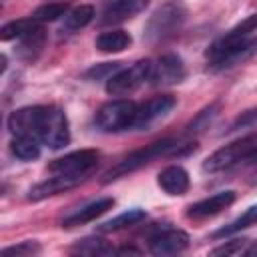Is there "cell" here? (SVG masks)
<instances>
[{
    "mask_svg": "<svg viewBox=\"0 0 257 257\" xmlns=\"http://www.w3.org/2000/svg\"><path fill=\"white\" fill-rule=\"evenodd\" d=\"M8 128L16 135H28L46 145L52 151H58L70 143V126L62 108L58 106H24L8 116Z\"/></svg>",
    "mask_w": 257,
    "mask_h": 257,
    "instance_id": "cell-1",
    "label": "cell"
},
{
    "mask_svg": "<svg viewBox=\"0 0 257 257\" xmlns=\"http://www.w3.org/2000/svg\"><path fill=\"white\" fill-rule=\"evenodd\" d=\"M195 149V143H181L179 139H173V137H167V139H161V141H155L151 145H145L143 149H137L133 153H128L124 159H120L116 165H112L106 173H104V183H110V181H116L145 165H149L151 161L159 159V157H167V155H179V153H189Z\"/></svg>",
    "mask_w": 257,
    "mask_h": 257,
    "instance_id": "cell-2",
    "label": "cell"
},
{
    "mask_svg": "<svg viewBox=\"0 0 257 257\" xmlns=\"http://www.w3.org/2000/svg\"><path fill=\"white\" fill-rule=\"evenodd\" d=\"M255 163H257V135H247L209 155L203 163V171L219 173L239 165H255Z\"/></svg>",
    "mask_w": 257,
    "mask_h": 257,
    "instance_id": "cell-3",
    "label": "cell"
},
{
    "mask_svg": "<svg viewBox=\"0 0 257 257\" xmlns=\"http://www.w3.org/2000/svg\"><path fill=\"white\" fill-rule=\"evenodd\" d=\"M255 54H257V36H245V38H239V40H221V38H217L207 50L209 68L215 70V72L233 68L237 64H243Z\"/></svg>",
    "mask_w": 257,
    "mask_h": 257,
    "instance_id": "cell-4",
    "label": "cell"
},
{
    "mask_svg": "<svg viewBox=\"0 0 257 257\" xmlns=\"http://www.w3.org/2000/svg\"><path fill=\"white\" fill-rule=\"evenodd\" d=\"M187 20V6L183 0H169L159 6L145 26V38L149 42H161L173 36Z\"/></svg>",
    "mask_w": 257,
    "mask_h": 257,
    "instance_id": "cell-5",
    "label": "cell"
},
{
    "mask_svg": "<svg viewBox=\"0 0 257 257\" xmlns=\"http://www.w3.org/2000/svg\"><path fill=\"white\" fill-rule=\"evenodd\" d=\"M135 112H137V104L133 100L116 98V100L104 102L94 112V124L104 133H120V131L133 128Z\"/></svg>",
    "mask_w": 257,
    "mask_h": 257,
    "instance_id": "cell-6",
    "label": "cell"
},
{
    "mask_svg": "<svg viewBox=\"0 0 257 257\" xmlns=\"http://www.w3.org/2000/svg\"><path fill=\"white\" fill-rule=\"evenodd\" d=\"M151 64L153 60H139L128 68H120L106 80V92L112 96H124L135 92L139 86L149 82L151 78Z\"/></svg>",
    "mask_w": 257,
    "mask_h": 257,
    "instance_id": "cell-7",
    "label": "cell"
},
{
    "mask_svg": "<svg viewBox=\"0 0 257 257\" xmlns=\"http://www.w3.org/2000/svg\"><path fill=\"white\" fill-rule=\"evenodd\" d=\"M98 161H100V153L96 149H80V151H72V153L48 163V171L52 175L88 177L92 173V169L98 165Z\"/></svg>",
    "mask_w": 257,
    "mask_h": 257,
    "instance_id": "cell-8",
    "label": "cell"
},
{
    "mask_svg": "<svg viewBox=\"0 0 257 257\" xmlns=\"http://www.w3.org/2000/svg\"><path fill=\"white\" fill-rule=\"evenodd\" d=\"M177 100L171 94H159L153 96L141 104H137V112H135V120H133V128L137 131H147L151 128L157 120L165 118L173 108H175Z\"/></svg>",
    "mask_w": 257,
    "mask_h": 257,
    "instance_id": "cell-9",
    "label": "cell"
},
{
    "mask_svg": "<svg viewBox=\"0 0 257 257\" xmlns=\"http://www.w3.org/2000/svg\"><path fill=\"white\" fill-rule=\"evenodd\" d=\"M187 70L177 54H163L151 64V78L149 82L155 86H169V84H179L185 80Z\"/></svg>",
    "mask_w": 257,
    "mask_h": 257,
    "instance_id": "cell-10",
    "label": "cell"
},
{
    "mask_svg": "<svg viewBox=\"0 0 257 257\" xmlns=\"http://www.w3.org/2000/svg\"><path fill=\"white\" fill-rule=\"evenodd\" d=\"M189 247V235L181 229H161L149 239V251L153 255H173Z\"/></svg>",
    "mask_w": 257,
    "mask_h": 257,
    "instance_id": "cell-11",
    "label": "cell"
},
{
    "mask_svg": "<svg viewBox=\"0 0 257 257\" xmlns=\"http://www.w3.org/2000/svg\"><path fill=\"white\" fill-rule=\"evenodd\" d=\"M86 177H78V175H54V177H48L46 181L34 185L30 191H28V201H42L46 197H52V195H58V193H64L76 185H80Z\"/></svg>",
    "mask_w": 257,
    "mask_h": 257,
    "instance_id": "cell-12",
    "label": "cell"
},
{
    "mask_svg": "<svg viewBox=\"0 0 257 257\" xmlns=\"http://www.w3.org/2000/svg\"><path fill=\"white\" fill-rule=\"evenodd\" d=\"M237 195L235 191H221V193H215L207 199H201L197 203H193L189 209H187V217L191 219H205V217H213L217 213H221L223 209L231 207L235 203Z\"/></svg>",
    "mask_w": 257,
    "mask_h": 257,
    "instance_id": "cell-13",
    "label": "cell"
},
{
    "mask_svg": "<svg viewBox=\"0 0 257 257\" xmlns=\"http://www.w3.org/2000/svg\"><path fill=\"white\" fill-rule=\"evenodd\" d=\"M114 207V199L112 197H102V199H96L72 213H68L64 219H62V227H78V225H84V223H90L94 219H98L100 215H104L108 209Z\"/></svg>",
    "mask_w": 257,
    "mask_h": 257,
    "instance_id": "cell-14",
    "label": "cell"
},
{
    "mask_svg": "<svg viewBox=\"0 0 257 257\" xmlns=\"http://www.w3.org/2000/svg\"><path fill=\"white\" fill-rule=\"evenodd\" d=\"M149 0H114L100 14V24H120L147 8Z\"/></svg>",
    "mask_w": 257,
    "mask_h": 257,
    "instance_id": "cell-15",
    "label": "cell"
},
{
    "mask_svg": "<svg viewBox=\"0 0 257 257\" xmlns=\"http://www.w3.org/2000/svg\"><path fill=\"white\" fill-rule=\"evenodd\" d=\"M157 185H159L167 195L177 197V195H185V193L189 191L191 181H189V173H187L181 165H169V167H165V169L159 173Z\"/></svg>",
    "mask_w": 257,
    "mask_h": 257,
    "instance_id": "cell-16",
    "label": "cell"
},
{
    "mask_svg": "<svg viewBox=\"0 0 257 257\" xmlns=\"http://www.w3.org/2000/svg\"><path fill=\"white\" fill-rule=\"evenodd\" d=\"M133 42L131 34L124 32V30H108V32H102L96 36L94 40V46L104 52V54H112V52H122L124 48H128Z\"/></svg>",
    "mask_w": 257,
    "mask_h": 257,
    "instance_id": "cell-17",
    "label": "cell"
},
{
    "mask_svg": "<svg viewBox=\"0 0 257 257\" xmlns=\"http://www.w3.org/2000/svg\"><path fill=\"white\" fill-rule=\"evenodd\" d=\"M94 18V8L90 4H80L72 10H68V14L64 16V24H62V32L72 34L84 26H88Z\"/></svg>",
    "mask_w": 257,
    "mask_h": 257,
    "instance_id": "cell-18",
    "label": "cell"
},
{
    "mask_svg": "<svg viewBox=\"0 0 257 257\" xmlns=\"http://www.w3.org/2000/svg\"><path fill=\"white\" fill-rule=\"evenodd\" d=\"M10 153L20 161H34L40 157V141L28 135H16L10 141Z\"/></svg>",
    "mask_w": 257,
    "mask_h": 257,
    "instance_id": "cell-19",
    "label": "cell"
},
{
    "mask_svg": "<svg viewBox=\"0 0 257 257\" xmlns=\"http://www.w3.org/2000/svg\"><path fill=\"white\" fill-rule=\"evenodd\" d=\"M42 24L38 20H34L32 16L30 18H18V20H12V22H6L2 28H0V38L2 40H20L24 38L26 34L34 32L36 28H40Z\"/></svg>",
    "mask_w": 257,
    "mask_h": 257,
    "instance_id": "cell-20",
    "label": "cell"
},
{
    "mask_svg": "<svg viewBox=\"0 0 257 257\" xmlns=\"http://www.w3.org/2000/svg\"><path fill=\"white\" fill-rule=\"evenodd\" d=\"M44 40H46V34H44V28L40 26L34 32H30V34H26L24 38L18 40V48H16L18 56L24 58V60H34L40 54V50L44 46Z\"/></svg>",
    "mask_w": 257,
    "mask_h": 257,
    "instance_id": "cell-21",
    "label": "cell"
},
{
    "mask_svg": "<svg viewBox=\"0 0 257 257\" xmlns=\"http://www.w3.org/2000/svg\"><path fill=\"white\" fill-rule=\"evenodd\" d=\"M145 217H147V213L143 209H131V211H126V213H122V215H118V217H114V219L98 225V231L100 233L120 231V229H126V227H133V225L141 223Z\"/></svg>",
    "mask_w": 257,
    "mask_h": 257,
    "instance_id": "cell-22",
    "label": "cell"
},
{
    "mask_svg": "<svg viewBox=\"0 0 257 257\" xmlns=\"http://www.w3.org/2000/svg\"><path fill=\"white\" fill-rule=\"evenodd\" d=\"M251 225H257V205L249 207L243 215H239L237 219H233L229 225H225V227H221L219 231H215V237L235 235V233H239V231H243V229H247V227H251Z\"/></svg>",
    "mask_w": 257,
    "mask_h": 257,
    "instance_id": "cell-23",
    "label": "cell"
},
{
    "mask_svg": "<svg viewBox=\"0 0 257 257\" xmlns=\"http://www.w3.org/2000/svg\"><path fill=\"white\" fill-rule=\"evenodd\" d=\"M68 10H70L68 2H48V4L38 6L30 16L42 24V22H52V20H58L60 16H66Z\"/></svg>",
    "mask_w": 257,
    "mask_h": 257,
    "instance_id": "cell-24",
    "label": "cell"
},
{
    "mask_svg": "<svg viewBox=\"0 0 257 257\" xmlns=\"http://www.w3.org/2000/svg\"><path fill=\"white\" fill-rule=\"evenodd\" d=\"M114 251L116 249L106 245L102 239H82L76 247H72V253H82V255H108Z\"/></svg>",
    "mask_w": 257,
    "mask_h": 257,
    "instance_id": "cell-25",
    "label": "cell"
},
{
    "mask_svg": "<svg viewBox=\"0 0 257 257\" xmlns=\"http://www.w3.org/2000/svg\"><path fill=\"white\" fill-rule=\"evenodd\" d=\"M40 251H42V247L38 241H20L18 245L2 249L0 255L2 257H32V255H38Z\"/></svg>",
    "mask_w": 257,
    "mask_h": 257,
    "instance_id": "cell-26",
    "label": "cell"
},
{
    "mask_svg": "<svg viewBox=\"0 0 257 257\" xmlns=\"http://www.w3.org/2000/svg\"><path fill=\"white\" fill-rule=\"evenodd\" d=\"M122 68V62H102L86 70V78L92 80H108L112 74H116Z\"/></svg>",
    "mask_w": 257,
    "mask_h": 257,
    "instance_id": "cell-27",
    "label": "cell"
},
{
    "mask_svg": "<svg viewBox=\"0 0 257 257\" xmlns=\"http://www.w3.org/2000/svg\"><path fill=\"white\" fill-rule=\"evenodd\" d=\"M247 245H249L247 239H233V241L223 243L221 247H215L211 251V255H225V257L227 255H239V253H245Z\"/></svg>",
    "mask_w": 257,
    "mask_h": 257,
    "instance_id": "cell-28",
    "label": "cell"
},
{
    "mask_svg": "<svg viewBox=\"0 0 257 257\" xmlns=\"http://www.w3.org/2000/svg\"><path fill=\"white\" fill-rule=\"evenodd\" d=\"M257 124V108H249L245 112H241L233 124L229 126V131H239V128H247V126H255Z\"/></svg>",
    "mask_w": 257,
    "mask_h": 257,
    "instance_id": "cell-29",
    "label": "cell"
},
{
    "mask_svg": "<svg viewBox=\"0 0 257 257\" xmlns=\"http://www.w3.org/2000/svg\"><path fill=\"white\" fill-rule=\"evenodd\" d=\"M245 255H247V257H257V241H255L251 247L247 245V249H245Z\"/></svg>",
    "mask_w": 257,
    "mask_h": 257,
    "instance_id": "cell-30",
    "label": "cell"
}]
</instances>
